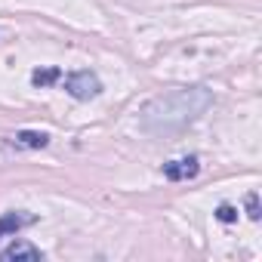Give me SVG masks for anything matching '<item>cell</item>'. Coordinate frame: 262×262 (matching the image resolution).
<instances>
[{
    "instance_id": "9c48e42d",
    "label": "cell",
    "mask_w": 262,
    "mask_h": 262,
    "mask_svg": "<svg viewBox=\"0 0 262 262\" xmlns=\"http://www.w3.org/2000/svg\"><path fill=\"white\" fill-rule=\"evenodd\" d=\"M247 216L250 219H259V198L256 194H247Z\"/></svg>"
},
{
    "instance_id": "6da1fadb",
    "label": "cell",
    "mask_w": 262,
    "mask_h": 262,
    "mask_svg": "<svg viewBox=\"0 0 262 262\" xmlns=\"http://www.w3.org/2000/svg\"><path fill=\"white\" fill-rule=\"evenodd\" d=\"M210 105V93L207 90H179V93H170V96H161L148 105L145 111V120L151 117H161V126L155 129H179L185 123H191L204 108Z\"/></svg>"
},
{
    "instance_id": "ba28073f",
    "label": "cell",
    "mask_w": 262,
    "mask_h": 262,
    "mask_svg": "<svg viewBox=\"0 0 262 262\" xmlns=\"http://www.w3.org/2000/svg\"><path fill=\"white\" fill-rule=\"evenodd\" d=\"M216 219H219V222H234V219H237V210H234L231 204H222V207L216 210Z\"/></svg>"
},
{
    "instance_id": "3957f363",
    "label": "cell",
    "mask_w": 262,
    "mask_h": 262,
    "mask_svg": "<svg viewBox=\"0 0 262 262\" xmlns=\"http://www.w3.org/2000/svg\"><path fill=\"white\" fill-rule=\"evenodd\" d=\"M198 170H201L198 158H182V161H170V164H164V176H167V179H173V182L194 179V176H198Z\"/></svg>"
},
{
    "instance_id": "277c9868",
    "label": "cell",
    "mask_w": 262,
    "mask_h": 262,
    "mask_svg": "<svg viewBox=\"0 0 262 262\" xmlns=\"http://www.w3.org/2000/svg\"><path fill=\"white\" fill-rule=\"evenodd\" d=\"M0 259H4V262H13V259H31V262H37V259H43V253H40V247H34L28 241H13L4 253H0Z\"/></svg>"
},
{
    "instance_id": "8992f818",
    "label": "cell",
    "mask_w": 262,
    "mask_h": 262,
    "mask_svg": "<svg viewBox=\"0 0 262 262\" xmlns=\"http://www.w3.org/2000/svg\"><path fill=\"white\" fill-rule=\"evenodd\" d=\"M16 142L25 145V148H47V145H50V136H47V133H37V129H19V133H16Z\"/></svg>"
},
{
    "instance_id": "52a82bcc",
    "label": "cell",
    "mask_w": 262,
    "mask_h": 262,
    "mask_svg": "<svg viewBox=\"0 0 262 262\" xmlns=\"http://www.w3.org/2000/svg\"><path fill=\"white\" fill-rule=\"evenodd\" d=\"M59 77H62L59 68H37V71L31 74V83H34V86H50V83H56Z\"/></svg>"
},
{
    "instance_id": "7a4b0ae2",
    "label": "cell",
    "mask_w": 262,
    "mask_h": 262,
    "mask_svg": "<svg viewBox=\"0 0 262 262\" xmlns=\"http://www.w3.org/2000/svg\"><path fill=\"white\" fill-rule=\"evenodd\" d=\"M65 90L68 96H74L77 102H90L102 93V80L93 74V71H74L65 77Z\"/></svg>"
},
{
    "instance_id": "5b68a950",
    "label": "cell",
    "mask_w": 262,
    "mask_h": 262,
    "mask_svg": "<svg viewBox=\"0 0 262 262\" xmlns=\"http://www.w3.org/2000/svg\"><path fill=\"white\" fill-rule=\"evenodd\" d=\"M31 222V216H22V213H4V216H0V237H4V234H16L22 225H28Z\"/></svg>"
}]
</instances>
